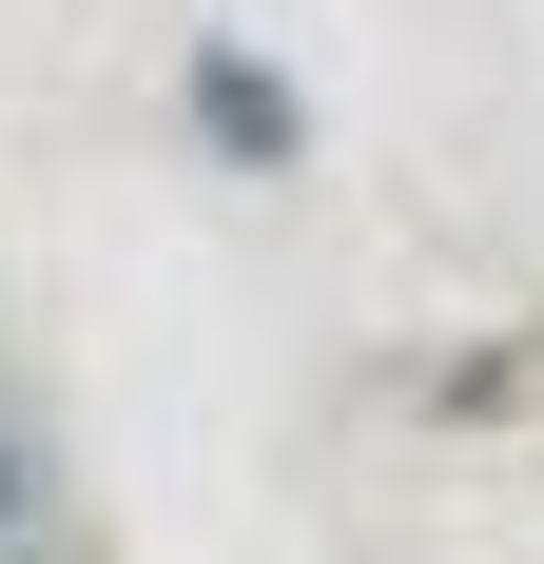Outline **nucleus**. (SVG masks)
<instances>
[{"label": "nucleus", "mask_w": 544, "mask_h": 564, "mask_svg": "<svg viewBox=\"0 0 544 564\" xmlns=\"http://www.w3.org/2000/svg\"><path fill=\"white\" fill-rule=\"evenodd\" d=\"M0 525H20V467H0Z\"/></svg>", "instance_id": "obj_1"}]
</instances>
